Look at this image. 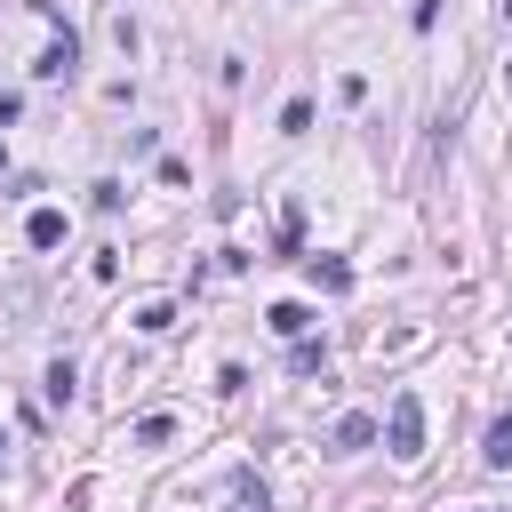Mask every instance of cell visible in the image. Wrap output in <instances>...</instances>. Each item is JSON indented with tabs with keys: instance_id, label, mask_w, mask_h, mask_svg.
I'll return each instance as SVG.
<instances>
[{
	"instance_id": "cell-5",
	"label": "cell",
	"mask_w": 512,
	"mask_h": 512,
	"mask_svg": "<svg viewBox=\"0 0 512 512\" xmlns=\"http://www.w3.org/2000/svg\"><path fill=\"white\" fill-rule=\"evenodd\" d=\"M480 456H488V464H496V472H504V464H512V408H504V416H496V424H488V440H480Z\"/></svg>"
},
{
	"instance_id": "cell-11",
	"label": "cell",
	"mask_w": 512,
	"mask_h": 512,
	"mask_svg": "<svg viewBox=\"0 0 512 512\" xmlns=\"http://www.w3.org/2000/svg\"><path fill=\"white\" fill-rule=\"evenodd\" d=\"M240 512H264V488L256 480H240Z\"/></svg>"
},
{
	"instance_id": "cell-1",
	"label": "cell",
	"mask_w": 512,
	"mask_h": 512,
	"mask_svg": "<svg viewBox=\"0 0 512 512\" xmlns=\"http://www.w3.org/2000/svg\"><path fill=\"white\" fill-rule=\"evenodd\" d=\"M384 448H392L400 464H416V456H424V400H416V392H400V400H392V416H384Z\"/></svg>"
},
{
	"instance_id": "cell-10",
	"label": "cell",
	"mask_w": 512,
	"mask_h": 512,
	"mask_svg": "<svg viewBox=\"0 0 512 512\" xmlns=\"http://www.w3.org/2000/svg\"><path fill=\"white\" fill-rule=\"evenodd\" d=\"M408 24H416V32H432V24H440V0H416V8H408Z\"/></svg>"
},
{
	"instance_id": "cell-6",
	"label": "cell",
	"mask_w": 512,
	"mask_h": 512,
	"mask_svg": "<svg viewBox=\"0 0 512 512\" xmlns=\"http://www.w3.org/2000/svg\"><path fill=\"white\" fill-rule=\"evenodd\" d=\"M312 280H320V288H352V264H344V256H312Z\"/></svg>"
},
{
	"instance_id": "cell-12",
	"label": "cell",
	"mask_w": 512,
	"mask_h": 512,
	"mask_svg": "<svg viewBox=\"0 0 512 512\" xmlns=\"http://www.w3.org/2000/svg\"><path fill=\"white\" fill-rule=\"evenodd\" d=\"M0 160H8V152H0Z\"/></svg>"
},
{
	"instance_id": "cell-3",
	"label": "cell",
	"mask_w": 512,
	"mask_h": 512,
	"mask_svg": "<svg viewBox=\"0 0 512 512\" xmlns=\"http://www.w3.org/2000/svg\"><path fill=\"white\" fill-rule=\"evenodd\" d=\"M24 240H32V248H56V240H64V208H32Z\"/></svg>"
},
{
	"instance_id": "cell-2",
	"label": "cell",
	"mask_w": 512,
	"mask_h": 512,
	"mask_svg": "<svg viewBox=\"0 0 512 512\" xmlns=\"http://www.w3.org/2000/svg\"><path fill=\"white\" fill-rule=\"evenodd\" d=\"M72 64H80V40H72V32H64V40H56V48H48V56H40V64H32V72H40V80H64V72H72Z\"/></svg>"
},
{
	"instance_id": "cell-9",
	"label": "cell",
	"mask_w": 512,
	"mask_h": 512,
	"mask_svg": "<svg viewBox=\"0 0 512 512\" xmlns=\"http://www.w3.org/2000/svg\"><path fill=\"white\" fill-rule=\"evenodd\" d=\"M368 440H376L368 416H344V424H336V448H368Z\"/></svg>"
},
{
	"instance_id": "cell-4",
	"label": "cell",
	"mask_w": 512,
	"mask_h": 512,
	"mask_svg": "<svg viewBox=\"0 0 512 512\" xmlns=\"http://www.w3.org/2000/svg\"><path fill=\"white\" fill-rule=\"evenodd\" d=\"M264 320H272V336H288V344H296V336L312 328V304H272Z\"/></svg>"
},
{
	"instance_id": "cell-7",
	"label": "cell",
	"mask_w": 512,
	"mask_h": 512,
	"mask_svg": "<svg viewBox=\"0 0 512 512\" xmlns=\"http://www.w3.org/2000/svg\"><path fill=\"white\" fill-rule=\"evenodd\" d=\"M288 368H296V376H320V368H328V344H304V336H296V352H288Z\"/></svg>"
},
{
	"instance_id": "cell-8",
	"label": "cell",
	"mask_w": 512,
	"mask_h": 512,
	"mask_svg": "<svg viewBox=\"0 0 512 512\" xmlns=\"http://www.w3.org/2000/svg\"><path fill=\"white\" fill-rule=\"evenodd\" d=\"M312 128V96H288V112H280V136H304Z\"/></svg>"
}]
</instances>
